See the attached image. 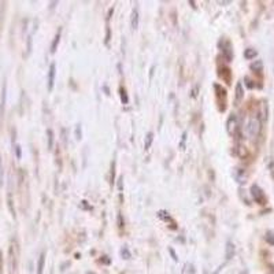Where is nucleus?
<instances>
[{
    "instance_id": "nucleus-18",
    "label": "nucleus",
    "mask_w": 274,
    "mask_h": 274,
    "mask_svg": "<svg viewBox=\"0 0 274 274\" xmlns=\"http://www.w3.org/2000/svg\"><path fill=\"white\" fill-rule=\"evenodd\" d=\"M122 255H125V256H126V259L130 258V253H129V251H127V248H124V250H122Z\"/></svg>"
},
{
    "instance_id": "nucleus-7",
    "label": "nucleus",
    "mask_w": 274,
    "mask_h": 274,
    "mask_svg": "<svg viewBox=\"0 0 274 274\" xmlns=\"http://www.w3.org/2000/svg\"><path fill=\"white\" fill-rule=\"evenodd\" d=\"M233 255H234V246H233V243L228 241V243H226V253H225L226 259L233 258Z\"/></svg>"
},
{
    "instance_id": "nucleus-15",
    "label": "nucleus",
    "mask_w": 274,
    "mask_h": 274,
    "mask_svg": "<svg viewBox=\"0 0 274 274\" xmlns=\"http://www.w3.org/2000/svg\"><path fill=\"white\" fill-rule=\"evenodd\" d=\"M3 177H4V171H3V162H1V156H0V185L3 184Z\"/></svg>"
},
{
    "instance_id": "nucleus-6",
    "label": "nucleus",
    "mask_w": 274,
    "mask_h": 274,
    "mask_svg": "<svg viewBox=\"0 0 274 274\" xmlns=\"http://www.w3.org/2000/svg\"><path fill=\"white\" fill-rule=\"evenodd\" d=\"M234 178L239 181V183H246V171L243 169H236L233 173Z\"/></svg>"
},
{
    "instance_id": "nucleus-13",
    "label": "nucleus",
    "mask_w": 274,
    "mask_h": 274,
    "mask_svg": "<svg viewBox=\"0 0 274 274\" xmlns=\"http://www.w3.org/2000/svg\"><path fill=\"white\" fill-rule=\"evenodd\" d=\"M266 241H267V243H270L272 246H274V231H270V232H267Z\"/></svg>"
},
{
    "instance_id": "nucleus-12",
    "label": "nucleus",
    "mask_w": 274,
    "mask_h": 274,
    "mask_svg": "<svg viewBox=\"0 0 274 274\" xmlns=\"http://www.w3.org/2000/svg\"><path fill=\"white\" fill-rule=\"evenodd\" d=\"M59 39H61V33H58V35L55 36V40H54L52 47H51V52H55V51H57V45L59 44Z\"/></svg>"
},
{
    "instance_id": "nucleus-16",
    "label": "nucleus",
    "mask_w": 274,
    "mask_h": 274,
    "mask_svg": "<svg viewBox=\"0 0 274 274\" xmlns=\"http://www.w3.org/2000/svg\"><path fill=\"white\" fill-rule=\"evenodd\" d=\"M48 140H49L48 147L52 148V141H54V133H52V130H48Z\"/></svg>"
},
{
    "instance_id": "nucleus-17",
    "label": "nucleus",
    "mask_w": 274,
    "mask_h": 274,
    "mask_svg": "<svg viewBox=\"0 0 274 274\" xmlns=\"http://www.w3.org/2000/svg\"><path fill=\"white\" fill-rule=\"evenodd\" d=\"M121 96H122V102L124 103H127V96H126V92H125V89H121Z\"/></svg>"
},
{
    "instance_id": "nucleus-4",
    "label": "nucleus",
    "mask_w": 274,
    "mask_h": 274,
    "mask_svg": "<svg viewBox=\"0 0 274 274\" xmlns=\"http://www.w3.org/2000/svg\"><path fill=\"white\" fill-rule=\"evenodd\" d=\"M224 44H225V47L222 45V51H224V55H225V58L231 62L233 59V49H232V45H231V42H224Z\"/></svg>"
},
{
    "instance_id": "nucleus-9",
    "label": "nucleus",
    "mask_w": 274,
    "mask_h": 274,
    "mask_svg": "<svg viewBox=\"0 0 274 274\" xmlns=\"http://www.w3.org/2000/svg\"><path fill=\"white\" fill-rule=\"evenodd\" d=\"M132 28H139V11L137 10H133V13H132Z\"/></svg>"
},
{
    "instance_id": "nucleus-5",
    "label": "nucleus",
    "mask_w": 274,
    "mask_h": 274,
    "mask_svg": "<svg viewBox=\"0 0 274 274\" xmlns=\"http://www.w3.org/2000/svg\"><path fill=\"white\" fill-rule=\"evenodd\" d=\"M244 98V91H243V85L241 83H237L236 85V105H239L240 102Z\"/></svg>"
},
{
    "instance_id": "nucleus-11",
    "label": "nucleus",
    "mask_w": 274,
    "mask_h": 274,
    "mask_svg": "<svg viewBox=\"0 0 274 274\" xmlns=\"http://www.w3.org/2000/svg\"><path fill=\"white\" fill-rule=\"evenodd\" d=\"M244 57L247 58V59H253V58L256 57V51L253 48H248L246 49V52H244Z\"/></svg>"
},
{
    "instance_id": "nucleus-10",
    "label": "nucleus",
    "mask_w": 274,
    "mask_h": 274,
    "mask_svg": "<svg viewBox=\"0 0 274 274\" xmlns=\"http://www.w3.org/2000/svg\"><path fill=\"white\" fill-rule=\"evenodd\" d=\"M152 140H154V133L149 132V133L147 134V139H146V144H144V148H146V149H149L151 144H152Z\"/></svg>"
},
{
    "instance_id": "nucleus-3",
    "label": "nucleus",
    "mask_w": 274,
    "mask_h": 274,
    "mask_svg": "<svg viewBox=\"0 0 274 274\" xmlns=\"http://www.w3.org/2000/svg\"><path fill=\"white\" fill-rule=\"evenodd\" d=\"M54 83H55V63H52L49 66L48 71V89L52 91L54 88Z\"/></svg>"
},
{
    "instance_id": "nucleus-8",
    "label": "nucleus",
    "mask_w": 274,
    "mask_h": 274,
    "mask_svg": "<svg viewBox=\"0 0 274 274\" xmlns=\"http://www.w3.org/2000/svg\"><path fill=\"white\" fill-rule=\"evenodd\" d=\"M44 265H45V255L42 253V255H40V259H39V263H37V274H42V272H44Z\"/></svg>"
},
{
    "instance_id": "nucleus-1",
    "label": "nucleus",
    "mask_w": 274,
    "mask_h": 274,
    "mask_svg": "<svg viewBox=\"0 0 274 274\" xmlns=\"http://www.w3.org/2000/svg\"><path fill=\"white\" fill-rule=\"evenodd\" d=\"M247 132L250 134V137H256L260 132V122L258 118H251L248 125H247Z\"/></svg>"
},
{
    "instance_id": "nucleus-19",
    "label": "nucleus",
    "mask_w": 274,
    "mask_h": 274,
    "mask_svg": "<svg viewBox=\"0 0 274 274\" xmlns=\"http://www.w3.org/2000/svg\"><path fill=\"white\" fill-rule=\"evenodd\" d=\"M118 222H120V228H122V226H124V224H122V215L118 217Z\"/></svg>"
},
{
    "instance_id": "nucleus-14",
    "label": "nucleus",
    "mask_w": 274,
    "mask_h": 274,
    "mask_svg": "<svg viewBox=\"0 0 274 274\" xmlns=\"http://www.w3.org/2000/svg\"><path fill=\"white\" fill-rule=\"evenodd\" d=\"M251 69H253V70L260 71V70H262V62H260V61H258V62L253 63V64H251Z\"/></svg>"
},
{
    "instance_id": "nucleus-2",
    "label": "nucleus",
    "mask_w": 274,
    "mask_h": 274,
    "mask_svg": "<svg viewBox=\"0 0 274 274\" xmlns=\"http://www.w3.org/2000/svg\"><path fill=\"white\" fill-rule=\"evenodd\" d=\"M251 193H253V199H255V202L259 204H265L266 203V196H265V193H263V190H260L258 185H253V188H251Z\"/></svg>"
}]
</instances>
